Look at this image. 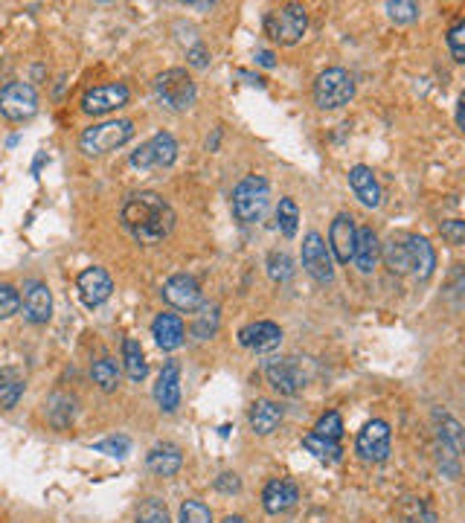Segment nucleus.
I'll use <instances>...</instances> for the list:
<instances>
[{"mask_svg": "<svg viewBox=\"0 0 465 523\" xmlns=\"http://www.w3.org/2000/svg\"><path fill=\"white\" fill-rule=\"evenodd\" d=\"M120 221L140 244H160L174 230V209L157 192H134L125 198Z\"/></svg>", "mask_w": 465, "mask_h": 523, "instance_id": "1", "label": "nucleus"}, {"mask_svg": "<svg viewBox=\"0 0 465 523\" xmlns=\"http://www.w3.org/2000/svg\"><path fill=\"white\" fill-rule=\"evenodd\" d=\"M436 465L448 480H457L462 465V425L448 413H436Z\"/></svg>", "mask_w": 465, "mask_h": 523, "instance_id": "2", "label": "nucleus"}, {"mask_svg": "<svg viewBox=\"0 0 465 523\" xmlns=\"http://www.w3.org/2000/svg\"><path fill=\"white\" fill-rule=\"evenodd\" d=\"M267 201H271V186H267V181L259 178V174H248V178L232 190L230 207H232L236 221H241V224H256V221L265 215Z\"/></svg>", "mask_w": 465, "mask_h": 523, "instance_id": "3", "label": "nucleus"}, {"mask_svg": "<svg viewBox=\"0 0 465 523\" xmlns=\"http://www.w3.org/2000/svg\"><path fill=\"white\" fill-rule=\"evenodd\" d=\"M131 137H134L131 120H105V122L85 128L79 137V146L88 157H99V155H108V151L125 146Z\"/></svg>", "mask_w": 465, "mask_h": 523, "instance_id": "4", "label": "nucleus"}, {"mask_svg": "<svg viewBox=\"0 0 465 523\" xmlns=\"http://www.w3.org/2000/svg\"><path fill=\"white\" fill-rule=\"evenodd\" d=\"M306 30H309V15H306V6L300 4H283L265 15V35L279 46L297 44L306 35Z\"/></svg>", "mask_w": 465, "mask_h": 523, "instance_id": "5", "label": "nucleus"}, {"mask_svg": "<svg viewBox=\"0 0 465 523\" xmlns=\"http://www.w3.org/2000/svg\"><path fill=\"white\" fill-rule=\"evenodd\" d=\"M355 97V81L346 73L343 67H329L323 70L314 81V102H317L320 111H337L349 105Z\"/></svg>", "mask_w": 465, "mask_h": 523, "instance_id": "6", "label": "nucleus"}, {"mask_svg": "<svg viewBox=\"0 0 465 523\" xmlns=\"http://www.w3.org/2000/svg\"><path fill=\"white\" fill-rule=\"evenodd\" d=\"M155 93L169 111H190L195 105V97H198L192 76L181 67L163 70V73L155 79Z\"/></svg>", "mask_w": 465, "mask_h": 523, "instance_id": "7", "label": "nucleus"}, {"mask_svg": "<svg viewBox=\"0 0 465 523\" xmlns=\"http://www.w3.org/2000/svg\"><path fill=\"white\" fill-rule=\"evenodd\" d=\"M0 114L6 116L9 122H27L38 114V93L27 81H9V85L0 90Z\"/></svg>", "mask_w": 465, "mask_h": 523, "instance_id": "8", "label": "nucleus"}, {"mask_svg": "<svg viewBox=\"0 0 465 523\" xmlns=\"http://www.w3.org/2000/svg\"><path fill=\"white\" fill-rule=\"evenodd\" d=\"M302 267H306V274L320 285H329L334 279V259L320 232H309V236L302 239Z\"/></svg>", "mask_w": 465, "mask_h": 523, "instance_id": "9", "label": "nucleus"}, {"mask_svg": "<svg viewBox=\"0 0 465 523\" xmlns=\"http://www.w3.org/2000/svg\"><path fill=\"white\" fill-rule=\"evenodd\" d=\"M178 160V143L169 131H160L131 155L134 169H166Z\"/></svg>", "mask_w": 465, "mask_h": 523, "instance_id": "10", "label": "nucleus"}, {"mask_svg": "<svg viewBox=\"0 0 465 523\" xmlns=\"http://www.w3.org/2000/svg\"><path fill=\"white\" fill-rule=\"evenodd\" d=\"M355 451L364 462H372V465L387 462V457H390V425L381 422V418L367 422L364 430L358 434Z\"/></svg>", "mask_w": 465, "mask_h": 523, "instance_id": "11", "label": "nucleus"}, {"mask_svg": "<svg viewBox=\"0 0 465 523\" xmlns=\"http://www.w3.org/2000/svg\"><path fill=\"white\" fill-rule=\"evenodd\" d=\"M265 378L279 395H297L306 387L309 375L297 364V358H274L265 364Z\"/></svg>", "mask_w": 465, "mask_h": 523, "instance_id": "12", "label": "nucleus"}, {"mask_svg": "<svg viewBox=\"0 0 465 523\" xmlns=\"http://www.w3.org/2000/svg\"><path fill=\"white\" fill-rule=\"evenodd\" d=\"M128 88L123 81H108V85H97L90 88L85 97H81V111L90 116H105L111 111H120L123 105H128Z\"/></svg>", "mask_w": 465, "mask_h": 523, "instance_id": "13", "label": "nucleus"}, {"mask_svg": "<svg viewBox=\"0 0 465 523\" xmlns=\"http://www.w3.org/2000/svg\"><path fill=\"white\" fill-rule=\"evenodd\" d=\"M160 294H163V299H166L172 308H178V311H195L204 302L201 285H198L190 274H174V276H169Z\"/></svg>", "mask_w": 465, "mask_h": 523, "instance_id": "14", "label": "nucleus"}, {"mask_svg": "<svg viewBox=\"0 0 465 523\" xmlns=\"http://www.w3.org/2000/svg\"><path fill=\"white\" fill-rule=\"evenodd\" d=\"M76 288H79L81 302H85L88 308H97V306H102V302L111 297L114 279L108 276V271H105V267L93 265V267H85V271L79 274Z\"/></svg>", "mask_w": 465, "mask_h": 523, "instance_id": "15", "label": "nucleus"}, {"mask_svg": "<svg viewBox=\"0 0 465 523\" xmlns=\"http://www.w3.org/2000/svg\"><path fill=\"white\" fill-rule=\"evenodd\" d=\"M355 236H358L355 218L349 215V213L334 215L332 227H329V253H332V259H337L341 265H349V262H352Z\"/></svg>", "mask_w": 465, "mask_h": 523, "instance_id": "16", "label": "nucleus"}, {"mask_svg": "<svg viewBox=\"0 0 465 523\" xmlns=\"http://www.w3.org/2000/svg\"><path fill=\"white\" fill-rule=\"evenodd\" d=\"M21 306H23V317L35 325H44L46 320H50L53 294H50V288H46V283H41V279H30V283L23 285Z\"/></svg>", "mask_w": 465, "mask_h": 523, "instance_id": "17", "label": "nucleus"}, {"mask_svg": "<svg viewBox=\"0 0 465 523\" xmlns=\"http://www.w3.org/2000/svg\"><path fill=\"white\" fill-rule=\"evenodd\" d=\"M239 343L244 349H250V352H274L283 343V329L271 320H256L239 332Z\"/></svg>", "mask_w": 465, "mask_h": 523, "instance_id": "18", "label": "nucleus"}, {"mask_svg": "<svg viewBox=\"0 0 465 523\" xmlns=\"http://www.w3.org/2000/svg\"><path fill=\"white\" fill-rule=\"evenodd\" d=\"M155 401L163 413H174L181 404V367L178 360H166L155 384Z\"/></svg>", "mask_w": 465, "mask_h": 523, "instance_id": "19", "label": "nucleus"}, {"mask_svg": "<svg viewBox=\"0 0 465 523\" xmlns=\"http://www.w3.org/2000/svg\"><path fill=\"white\" fill-rule=\"evenodd\" d=\"M151 334H155V341L163 352H174V349L183 343L186 329H183V320L178 317V314L163 311L155 317V323H151Z\"/></svg>", "mask_w": 465, "mask_h": 523, "instance_id": "20", "label": "nucleus"}, {"mask_svg": "<svg viewBox=\"0 0 465 523\" xmlns=\"http://www.w3.org/2000/svg\"><path fill=\"white\" fill-rule=\"evenodd\" d=\"M407 248V259H410V274L416 279H427L436 267V253L430 248V241L422 236H407L404 239Z\"/></svg>", "mask_w": 465, "mask_h": 523, "instance_id": "21", "label": "nucleus"}, {"mask_svg": "<svg viewBox=\"0 0 465 523\" xmlns=\"http://www.w3.org/2000/svg\"><path fill=\"white\" fill-rule=\"evenodd\" d=\"M300 500L297 485L291 480H271L262 492V506L267 515H279V511H288Z\"/></svg>", "mask_w": 465, "mask_h": 523, "instance_id": "22", "label": "nucleus"}, {"mask_svg": "<svg viewBox=\"0 0 465 523\" xmlns=\"http://www.w3.org/2000/svg\"><path fill=\"white\" fill-rule=\"evenodd\" d=\"M349 186H352L355 198L364 207H381V186L376 181V174H372L369 166H352L349 169Z\"/></svg>", "mask_w": 465, "mask_h": 523, "instance_id": "23", "label": "nucleus"}, {"mask_svg": "<svg viewBox=\"0 0 465 523\" xmlns=\"http://www.w3.org/2000/svg\"><path fill=\"white\" fill-rule=\"evenodd\" d=\"M181 465H183V453L178 445H157V448H151L148 451V457H146V468L155 474V477H174L181 471Z\"/></svg>", "mask_w": 465, "mask_h": 523, "instance_id": "24", "label": "nucleus"}, {"mask_svg": "<svg viewBox=\"0 0 465 523\" xmlns=\"http://www.w3.org/2000/svg\"><path fill=\"white\" fill-rule=\"evenodd\" d=\"M381 256V244H378V236L372 227H358V236H355V250H352V262L358 265L360 274H372V267H376Z\"/></svg>", "mask_w": 465, "mask_h": 523, "instance_id": "25", "label": "nucleus"}, {"mask_svg": "<svg viewBox=\"0 0 465 523\" xmlns=\"http://www.w3.org/2000/svg\"><path fill=\"white\" fill-rule=\"evenodd\" d=\"M283 416H285L283 407L276 401H256L250 407V430L259 436H271L279 427V422H283Z\"/></svg>", "mask_w": 465, "mask_h": 523, "instance_id": "26", "label": "nucleus"}, {"mask_svg": "<svg viewBox=\"0 0 465 523\" xmlns=\"http://www.w3.org/2000/svg\"><path fill=\"white\" fill-rule=\"evenodd\" d=\"M190 332H192L195 341H209V337L218 332V306L201 302V306L195 308V317H192Z\"/></svg>", "mask_w": 465, "mask_h": 523, "instance_id": "27", "label": "nucleus"}, {"mask_svg": "<svg viewBox=\"0 0 465 523\" xmlns=\"http://www.w3.org/2000/svg\"><path fill=\"white\" fill-rule=\"evenodd\" d=\"M123 360H125V372L131 381H143L148 375L143 346H140V341H134V337H125L123 341Z\"/></svg>", "mask_w": 465, "mask_h": 523, "instance_id": "28", "label": "nucleus"}, {"mask_svg": "<svg viewBox=\"0 0 465 523\" xmlns=\"http://www.w3.org/2000/svg\"><path fill=\"white\" fill-rule=\"evenodd\" d=\"M399 515H402L404 523H439L436 511L430 509V503L425 497H402Z\"/></svg>", "mask_w": 465, "mask_h": 523, "instance_id": "29", "label": "nucleus"}, {"mask_svg": "<svg viewBox=\"0 0 465 523\" xmlns=\"http://www.w3.org/2000/svg\"><path fill=\"white\" fill-rule=\"evenodd\" d=\"M73 416H76V401L70 399V395H50L46 399V418H50V425L53 427H67L70 422H73Z\"/></svg>", "mask_w": 465, "mask_h": 523, "instance_id": "30", "label": "nucleus"}, {"mask_svg": "<svg viewBox=\"0 0 465 523\" xmlns=\"http://www.w3.org/2000/svg\"><path fill=\"white\" fill-rule=\"evenodd\" d=\"M90 378H93V384H99V390L114 392L116 387H120V367H116L114 358L105 355L90 367Z\"/></svg>", "mask_w": 465, "mask_h": 523, "instance_id": "31", "label": "nucleus"}, {"mask_svg": "<svg viewBox=\"0 0 465 523\" xmlns=\"http://www.w3.org/2000/svg\"><path fill=\"white\" fill-rule=\"evenodd\" d=\"M23 395V378L15 369H0V407L12 410Z\"/></svg>", "mask_w": 465, "mask_h": 523, "instance_id": "32", "label": "nucleus"}, {"mask_svg": "<svg viewBox=\"0 0 465 523\" xmlns=\"http://www.w3.org/2000/svg\"><path fill=\"white\" fill-rule=\"evenodd\" d=\"M381 256H384V265L390 267V274H410V259H407V248L402 239H390L387 244L381 248Z\"/></svg>", "mask_w": 465, "mask_h": 523, "instance_id": "33", "label": "nucleus"}, {"mask_svg": "<svg viewBox=\"0 0 465 523\" xmlns=\"http://www.w3.org/2000/svg\"><path fill=\"white\" fill-rule=\"evenodd\" d=\"M302 448H306L309 453H314V457L323 460V462H337V460H341V453H343L337 442L323 439L317 434H306V436H302Z\"/></svg>", "mask_w": 465, "mask_h": 523, "instance_id": "34", "label": "nucleus"}, {"mask_svg": "<svg viewBox=\"0 0 465 523\" xmlns=\"http://www.w3.org/2000/svg\"><path fill=\"white\" fill-rule=\"evenodd\" d=\"M276 221H279V230H283L285 239H294L297 236V224H300V207L294 198H283L276 207Z\"/></svg>", "mask_w": 465, "mask_h": 523, "instance_id": "35", "label": "nucleus"}, {"mask_svg": "<svg viewBox=\"0 0 465 523\" xmlns=\"http://www.w3.org/2000/svg\"><path fill=\"white\" fill-rule=\"evenodd\" d=\"M267 276H271L274 283H288V279L294 276V259H291L285 250L267 253Z\"/></svg>", "mask_w": 465, "mask_h": 523, "instance_id": "36", "label": "nucleus"}, {"mask_svg": "<svg viewBox=\"0 0 465 523\" xmlns=\"http://www.w3.org/2000/svg\"><path fill=\"white\" fill-rule=\"evenodd\" d=\"M137 523H172L169 509L160 497H148L137 506Z\"/></svg>", "mask_w": 465, "mask_h": 523, "instance_id": "37", "label": "nucleus"}, {"mask_svg": "<svg viewBox=\"0 0 465 523\" xmlns=\"http://www.w3.org/2000/svg\"><path fill=\"white\" fill-rule=\"evenodd\" d=\"M311 434H317V436H323V439L337 442V439L343 436V418H341V413H334V410L323 413V416L317 418V425H314Z\"/></svg>", "mask_w": 465, "mask_h": 523, "instance_id": "38", "label": "nucleus"}, {"mask_svg": "<svg viewBox=\"0 0 465 523\" xmlns=\"http://www.w3.org/2000/svg\"><path fill=\"white\" fill-rule=\"evenodd\" d=\"M448 50H451V58L457 64H462L465 62V21L462 18H457L451 23V30H448Z\"/></svg>", "mask_w": 465, "mask_h": 523, "instance_id": "39", "label": "nucleus"}, {"mask_svg": "<svg viewBox=\"0 0 465 523\" xmlns=\"http://www.w3.org/2000/svg\"><path fill=\"white\" fill-rule=\"evenodd\" d=\"M178 523H213V511H209L201 500H186L181 506Z\"/></svg>", "mask_w": 465, "mask_h": 523, "instance_id": "40", "label": "nucleus"}, {"mask_svg": "<svg viewBox=\"0 0 465 523\" xmlns=\"http://www.w3.org/2000/svg\"><path fill=\"white\" fill-rule=\"evenodd\" d=\"M418 4H410V0H390L387 4V15L395 21V23H413L418 18Z\"/></svg>", "mask_w": 465, "mask_h": 523, "instance_id": "41", "label": "nucleus"}, {"mask_svg": "<svg viewBox=\"0 0 465 523\" xmlns=\"http://www.w3.org/2000/svg\"><path fill=\"white\" fill-rule=\"evenodd\" d=\"M18 308H21L18 288L0 283V320H6V317H12V314H18Z\"/></svg>", "mask_w": 465, "mask_h": 523, "instance_id": "42", "label": "nucleus"}, {"mask_svg": "<svg viewBox=\"0 0 465 523\" xmlns=\"http://www.w3.org/2000/svg\"><path fill=\"white\" fill-rule=\"evenodd\" d=\"M128 448H131V442H128V436H111V439H102L93 445V451H99V453H108V457H125Z\"/></svg>", "mask_w": 465, "mask_h": 523, "instance_id": "43", "label": "nucleus"}, {"mask_svg": "<svg viewBox=\"0 0 465 523\" xmlns=\"http://www.w3.org/2000/svg\"><path fill=\"white\" fill-rule=\"evenodd\" d=\"M439 232H442V239L451 244V248H460V244L465 241V221H460V218L442 221Z\"/></svg>", "mask_w": 465, "mask_h": 523, "instance_id": "44", "label": "nucleus"}, {"mask_svg": "<svg viewBox=\"0 0 465 523\" xmlns=\"http://www.w3.org/2000/svg\"><path fill=\"white\" fill-rule=\"evenodd\" d=\"M216 492H221V494H236V492H241V480H239V474H232V471H224L216 480Z\"/></svg>", "mask_w": 465, "mask_h": 523, "instance_id": "45", "label": "nucleus"}, {"mask_svg": "<svg viewBox=\"0 0 465 523\" xmlns=\"http://www.w3.org/2000/svg\"><path fill=\"white\" fill-rule=\"evenodd\" d=\"M186 58H190V64H192V67L201 70V67L209 64V50H207L204 44H195V46H190V50H186Z\"/></svg>", "mask_w": 465, "mask_h": 523, "instance_id": "46", "label": "nucleus"}, {"mask_svg": "<svg viewBox=\"0 0 465 523\" xmlns=\"http://www.w3.org/2000/svg\"><path fill=\"white\" fill-rule=\"evenodd\" d=\"M256 62H259L262 67H274V64H276V62H274V53H267V50L256 53Z\"/></svg>", "mask_w": 465, "mask_h": 523, "instance_id": "47", "label": "nucleus"}, {"mask_svg": "<svg viewBox=\"0 0 465 523\" xmlns=\"http://www.w3.org/2000/svg\"><path fill=\"white\" fill-rule=\"evenodd\" d=\"M462 105H465V99L460 97V102H457V125L462 128Z\"/></svg>", "mask_w": 465, "mask_h": 523, "instance_id": "48", "label": "nucleus"}, {"mask_svg": "<svg viewBox=\"0 0 465 523\" xmlns=\"http://www.w3.org/2000/svg\"><path fill=\"white\" fill-rule=\"evenodd\" d=\"M224 523H248V520L239 518V515H230V518H224Z\"/></svg>", "mask_w": 465, "mask_h": 523, "instance_id": "49", "label": "nucleus"}]
</instances>
